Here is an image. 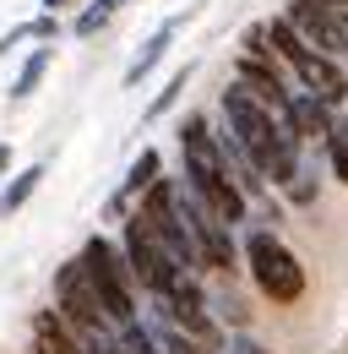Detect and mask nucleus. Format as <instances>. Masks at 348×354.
<instances>
[{"label": "nucleus", "instance_id": "obj_1", "mask_svg": "<svg viewBox=\"0 0 348 354\" xmlns=\"http://www.w3.org/2000/svg\"><path fill=\"white\" fill-rule=\"evenodd\" d=\"M218 120H223V131L245 147V158L261 169V180H267L272 191H283V185L304 169V142L289 131L261 98H251L240 82H229V88L218 93Z\"/></svg>", "mask_w": 348, "mask_h": 354}, {"label": "nucleus", "instance_id": "obj_2", "mask_svg": "<svg viewBox=\"0 0 348 354\" xmlns=\"http://www.w3.org/2000/svg\"><path fill=\"white\" fill-rule=\"evenodd\" d=\"M240 267L251 272V283H256L261 300H272V306H300L304 289H310V278H304V262L261 223V229H245V240H240Z\"/></svg>", "mask_w": 348, "mask_h": 354}, {"label": "nucleus", "instance_id": "obj_3", "mask_svg": "<svg viewBox=\"0 0 348 354\" xmlns=\"http://www.w3.org/2000/svg\"><path fill=\"white\" fill-rule=\"evenodd\" d=\"M77 262H82L87 289H93V300H98V310H104L109 327H120V322H136V316H142V295H136L130 267H126L120 245H115L109 234H87L82 251H77Z\"/></svg>", "mask_w": 348, "mask_h": 354}, {"label": "nucleus", "instance_id": "obj_4", "mask_svg": "<svg viewBox=\"0 0 348 354\" xmlns=\"http://www.w3.org/2000/svg\"><path fill=\"white\" fill-rule=\"evenodd\" d=\"M120 257H126V267H130V283H136V295H147V300H153V295H164L174 278L185 272V267L174 262L164 245H158V234L147 229V218H142L136 207L120 218Z\"/></svg>", "mask_w": 348, "mask_h": 354}, {"label": "nucleus", "instance_id": "obj_5", "mask_svg": "<svg viewBox=\"0 0 348 354\" xmlns=\"http://www.w3.org/2000/svg\"><path fill=\"white\" fill-rule=\"evenodd\" d=\"M283 17L294 22V33H300L310 49H321V55H332V60H348V11L343 6H327V0H289Z\"/></svg>", "mask_w": 348, "mask_h": 354}, {"label": "nucleus", "instance_id": "obj_6", "mask_svg": "<svg viewBox=\"0 0 348 354\" xmlns=\"http://www.w3.org/2000/svg\"><path fill=\"white\" fill-rule=\"evenodd\" d=\"M55 310L77 327V333H115L109 322H104V310H98V300H93V289H87V272L82 262L71 257V262H60L55 267Z\"/></svg>", "mask_w": 348, "mask_h": 354}, {"label": "nucleus", "instance_id": "obj_7", "mask_svg": "<svg viewBox=\"0 0 348 354\" xmlns=\"http://www.w3.org/2000/svg\"><path fill=\"white\" fill-rule=\"evenodd\" d=\"M234 82L251 93V98H261L272 115H283V104H289V71L278 66V55H245V49H240Z\"/></svg>", "mask_w": 348, "mask_h": 354}, {"label": "nucleus", "instance_id": "obj_8", "mask_svg": "<svg viewBox=\"0 0 348 354\" xmlns=\"http://www.w3.org/2000/svg\"><path fill=\"white\" fill-rule=\"evenodd\" d=\"M289 77H294V88L327 98L332 109H343V104H348V66H343V60H332V55H321V49H310Z\"/></svg>", "mask_w": 348, "mask_h": 354}, {"label": "nucleus", "instance_id": "obj_9", "mask_svg": "<svg viewBox=\"0 0 348 354\" xmlns=\"http://www.w3.org/2000/svg\"><path fill=\"white\" fill-rule=\"evenodd\" d=\"M289 131L300 136V142H321V136L332 131V120H338V109L327 104V98H316V93L304 88H289V104H283V115H278Z\"/></svg>", "mask_w": 348, "mask_h": 354}, {"label": "nucleus", "instance_id": "obj_10", "mask_svg": "<svg viewBox=\"0 0 348 354\" xmlns=\"http://www.w3.org/2000/svg\"><path fill=\"white\" fill-rule=\"evenodd\" d=\"M180 22H185V17H169V22H158V28H153V33L142 39V49L130 55L126 77H120V88H142V82H147V77H153V71L164 66V55L174 49V33H180Z\"/></svg>", "mask_w": 348, "mask_h": 354}, {"label": "nucleus", "instance_id": "obj_11", "mask_svg": "<svg viewBox=\"0 0 348 354\" xmlns=\"http://www.w3.org/2000/svg\"><path fill=\"white\" fill-rule=\"evenodd\" d=\"M49 66H55V44H39L22 66H17V77H11V88H6V98L11 104H28L33 93L44 88V77H49Z\"/></svg>", "mask_w": 348, "mask_h": 354}, {"label": "nucleus", "instance_id": "obj_12", "mask_svg": "<svg viewBox=\"0 0 348 354\" xmlns=\"http://www.w3.org/2000/svg\"><path fill=\"white\" fill-rule=\"evenodd\" d=\"M44 164H28V169H11V175L0 180V218H11V213H22L28 202H33V191L44 185Z\"/></svg>", "mask_w": 348, "mask_h": 354}, {"label": "nucleus", "instance_id": "obj_13", "mask_svg": "<svg viewBox=\"0 0 348 354\" xmlns=\"http://www.w3.org/2000/svg\"><path fill=\"white\" fill-rule=\"evenodd\" d=\"M261 28H267V49L278 55V66H283V71H294L304 55H310V44L294 33V22H289V17H272V22H261Z\"/></svg>", "mask_w": 348, "mask_h": 354}, {"label": "nucleus", "instance_id": "obj_14", "mask_svg": "<svg viewBox=\"0 0 348 354\" xmlns=\"http://www.w3.org/2000/svg\"><path fill=\"white\" fill-rule=\"evenodd\" d=\"M120 6H130V0H82V6L71 11V33H77V39H98V33L120 17Z\"/></svg>", "mask_w": 348, "mask_h": 354}, {"label": "nucleus", "instance_id": "obj_15", "mask_svg": "<svg viewBox=\"0 0 348 354\" xmlns=\"http://www.w3.org/2000/svg\"><path fill=\"white\" fill-rule=\"evenodd\" d=\"M191 77H196V66H180V71H174L169 82H164V88L153 93V98H147V109H142V126H158V120L169 115L174 104H180V93L191 88Z\"/></svg>", "mask_w": 348, "mask_h": 354}, {"label": "nucleus", "instance_id": "obj_16", "mask_svg": "<svg viewBox=\"0 0 348 354\" xmlns=\"http://www.w3.org/2000/svg\"><path fill=\"white\" fill-rule=\"evenodd\" d=\"M158 175H164V153H158V147H142V153L130 158L126 180H120V191H126L130 202H136V196H142V191H147V185H153Z\"/></svg>", "mask_w": 348, "mask_h": 354}, {"label": "nucleus", "instance_id": "obj_17", "mask_svg": "<svg viewBox=\"0 0 348 354\" xmlns=\"http://www.w3.org/2000/svg\"><path fill=\"white\" fill-rule=\"evenodd\" d=\"M321 147H327V169H332V180L348 185V115L332 120V131L321 136Z\"/></svg>", "mask_w": 348, "mask_h": 354}, {"label": "nucleus", "instance_id": "obj_18", "mask_svg": "<svg viewBox=\"0 0 348 354\" xmlns=\"http://www.w3.org/2000/svg\"><path fill=\"white\" fill-rule=\"evenodd\" d=\"M147 327H153V338H158V349H164V354H213L207 344H202V338H191V333L169 327L158 310H153V322H147Z\"/></svg>", "mask_w": 348, "mask_h": 354}, {"label": "nucleus", "instance_id": "obj_19", "mask_svg": "<svg viewBox=\"0 0 348 354\" xmlns=\"http://www.w3.org/2000/svg\"><path fill=\"white\" fill-rule=\"evenodd\" d=\"M115 344H120V354H164V349H158V338H153V327H147L142 316L115 327Z\"/></svg>", "mask_w": 348, "mask_h": 354}, {"label": "nucleus", "instance_id": "obj_20", "mask_svg": "<svg viewBox=\"0 0 348 354\" xmlns=\"http://www.w3.org/2000/svg\"><path fill=\"white\" fill-rule=\"evenodd\" d=\"M316 191H321V180L310 175V169H300V175H294L289 185H283V196H289L294 207H310V202H316Z\"/></svg>", "mask_w": 348, "mask_h": 354}, {"label": "nucleus", "instance_id": "obj_21", "mask_svg": "<svg viewBox=\"0 0 348 354\" xmlns=\"http://www.w3.org/2000/svg\"><path fill=\"white\" fill-rule=\"evenodd\" d=\"M22 28H28V39H33V44H55V39H60V17H49V11H39V17H33V22H22Z\"/></svg>", "mask_w": 348, "mask_h": 354}, {"label": "nucleus", "instance_id": "obj_22", "mask_svg": "<svg viewBox=\"0 0 348 354\" xmlns=\"http://www.w3.org/2000/svg\"><path fill=\"white\" fill-rule=\"evenodd\" d=\"M218 354H272V349H267V344H256L251 333H229V338H223V349H218Z\"/></svg>", "mask_w": 348, "mask_h": 354}, {"label": "nucleus", "instance_id": "obj_23", "mask_svg": "<svg viewBox=\"0 0 348 354\" xmlns=\"http://www.w3.org/2000/svg\"><path fill=\"white\" fill-rule=\"evenodd\" d=\"M82 354H120V344H115V333H87Z\"/></svg>", "mask_w": 348, "mask_h": 354}, {"label": "nucleus", "instance_id": "obj_24", "mask_svg": "<svg viewBox=\"0 0 348 354\" xmlns=\"http://www.w3.org/2000/svg\"><path fill=\"white\" fill-rule=\"evenodd\" d=\"M130 213V196L126 191H109V202H104V223H120Z\"/></svg>", "mask_w": 348, "mask_h": 354}, {"label": "nucleus", "instance_id": "obj_25", "mask_svg": "<svg viewBox=\"0 0 348 354\" xmlns=\"http://www.w3.org/2000/svg\"><path fill=\"white\" fill-rule=\"evenodd\" d=\"M82 0H39V11H49V17H66V11H77Z\"/></svg>", "mask_w": 348, "mask_h": 354}, {"label": "nucleus", "instance_id": "obj_26", "mask_svg": "<svg viewBox=\"0 0 348 354\" xmlns=\"http://www.w3.org/2000/svg\"><path fill=\"white\" fill-rule=\"evenodd\" d=\"M22 39H28V28H11V33L0 39V60H6V55H11V49H17V44H22Z\"/></svg>", "mask_w": 348, "mask_h": 354}, {"label": "nucleus", "instance_id": "obj_27", "mask_svg": "<svg viewBox=\"0 0 348 354\" xmlns=\"http://www.w3.org/2000/svg\"><path fill=\"white\" fill-rule=\"evenodd\" d=\"M17 169V153H11V142H0V180Z\"/></svg>", "mask_w": 348, "mask_h": 354}, {"label": "nucleus", "instance_id": "obj_28", "mask_svg": "<svg viewBox=\"0 0 348 354\" xmlns=\"http://www.w3.org/2000/svg\"><path fill=\"white\" fill-rule=\"evenodd\" d=\"M327 6H343V11H348V0H327Z\"/></svg>", "mask_w": 348, "mask_h": 354}]
</instances>
